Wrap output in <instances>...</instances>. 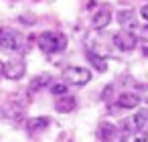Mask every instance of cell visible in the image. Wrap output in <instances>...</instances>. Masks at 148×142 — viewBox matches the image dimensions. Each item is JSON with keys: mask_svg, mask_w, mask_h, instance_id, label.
Returning a JSON list of instances; mask_svg holds the SVG:
<instances>
[{"mask_svg": "<svg viewBox=\"0 0 148 142\" xmlns=\"http://www.w3.org/2000/svg\"><path fill=\"white\" fill-rule=\"evenodd\" d=\"M112 41H114V45L120 51H132L136 47V35L134 33H128V31H118Z\"/></svg>", "mask_w": 148, "mask_h": 142, "instance_id": "cell-5", "label": "cell"}, {"mask_svg": "<svg viewBox=\"0 0 148 142\" xmlns=\"http://www.w3.org/2000/svg\"><path fill=\"white\" fill-rule=\"evenodd\" d=\"M4 116H6L8 120H18V118L23 116V108L16 106V104H6V106H4Z\"/></svg>", "mask_w": 148, "mask_h": 142, "instance_id": "cell-15", "label": "cell"}, {"mask_svg": "<svg viewBox=\"0 0 148 142\" xmlns=\"http://www.w3.org/2000/svg\"><path fill=\"white\" fill-rule=\"evenodd\" d=\"M49 124H51V120H49V118H45V116H39V118H33V120H29V124H27V130H29L31 134H37V132H43L45 128H49Z\"/></svg>", "mask_w": 148, "mask_h": 142, "instance_id": "cell-10", "label": "cell"}, {"mask_svg": "<svg viewBox=\"0 0 148 142\" xmlns=\"http://www.w3.org/2000/svg\"><path fill=\"white\" fill-rule=\"evenodd\" d=\"M87 59H89L91 67L97 69L99 73H103V71L108 69V63H106V57H103V55H97L95 51H87Z\"/></svg>", "mask_w": 148, "mask_h": 142, "instance_id": "cell-11", "label": "cell"}, {"mask_svg": "<svg viewBox=\"0 0 148 142\" xmlns=\"http://www.w3.org/2000/svg\"><path fill=\"white\" fill-rule=\"evenodd\" d=\"M118 23H120L122 31H128V33H132L134 29H138V19H136V14H134L132 10H128V8L118 12Z\"/></svg>", "mask_w": 148, "mask_h": 142, "instance_id": "cell-6", "label": "cell"}, {"mask_svg": "<svg viewBox=\"0 0 148 142\" xmlns=\"http://www.w3.org/2000/svg\"><path fill=\"white\" fill-rule=\"evenodd\" d=\"M116 126L114 124H108V122H103V124H99V140L101 142H108V140H114L116 138Z\"/></svg>", "mask_w": 148, "mask_h": 142, "instance_id": "cell-13", "label": "cell"}, {"mask_svg": "<svg viewBox=\"0 0 148 142\" xmlns=\"http://www.w3.org/2000/svg\"><path fill=\"white\" fill-rule=\"evenodd\" d=\"M110 23H112V12H110L108 8H99V10L93 12V16H91V27H93L95 31H103Z\"/></svg>", "mask_w": 148, "mask_h": 142, "instance_id": "cell-8", "label": "cell"}, {"mask_svg": "<svg viewBox=\"0 0 148 142\" xmlns=\"http://www.w3.org/2000/svg\"><path fill=\"white\" fill-rule=\"evenodd\" d=\"M37 43H39V49L43 53H49V55L61 53V51L67 49V37L63 33H57V31H45V33H41Z\"/></svg>", "mask_w": 148, "mask_h": 142, "instance_id": "cell-1", "label": "cell"}, {"mask_svg": "<svg viewBox=\"0 0 148 142\" xmlns=\"http://www.w3.org/2000/svg\"><path fill=\"white\" fill-rule=\"evenodd\" d=\"M2 71H4V63H2V61H0V73H2Z\"/></svg>", "mask_w": 148, "mask_h": 142, "instance_id": "cell-22", "label": "cell"}, {"mask_svg": "<svg viewBox=\"0 0 148 142\" xmlns=\"http://www.w3.org/2000/svg\"><path fill=\"white\" fill-rule=\"evenodd\" d=\"M140 39H142V41L148 45V25H144V27L140 29Z\"/></svg>", "mask_w": 148, "mask_h": 142, "instance_id": "cell-18", "label": "cell"}, {"mask_svg": "<svg viewBox=\"0 0 148 142\" xmlns=\"http://www.w3.org/2000/svg\"><path fill=\"white\" fill-rule=\"evenodd\" d=\"M138 104H140V95L136 91H124L116 99V106L122 108V110H134Z\"/></svg>", "mask_w": 148, "mask_h": 142, "instance_id": "cell-7", "label": "cell"}, {"mask_svg": "<svg viewBox=\"0 0 148 142\" xmlns=\"http://www.w3.org/2000/svg\"><path fill=\"white\" fill-rule=\"evenodd\" d=\"M122 142H146V132H140V130L128 132L122 136Z\"/></svg>", "mask_w": 148, "mask_h": 142, "instance_id": "cell-16", "label": "cell"}, {"mask_svg": "<svg viewBox=\"0 0 148 142\" xmlns=\"http://www.w3.org/2000/svg\"><path fill=\"white\" fill-rule=\"evenodd\" d=\"M0 47L6 51H23V35L14 29H0Z\"/></svg>", "mask_w": 148, "mask_h": 142, "instance_id": "cell-2", "label": "cell"}, {"mask_svg": "<svg viewBox=\"0 0 148 142\" xmlns=\"http://www.w3.org/2000/svg\"><path fill=\"white\" fill-rule=\"evenodd\" d=\"M132 120H134V124H136V128H138L140 132L148 130V110H140Z\"/></svg>", "mask_w": 148, "mask_h": 142, "instance_id": "cell-14", "label": "cell"}, {"mask_svg": "<svg viewBox=\"0 0 148 142\" xmlns=\"http://www.w3.org/2000/svg\"><path fill=\"white\" fill-rule=\"evenodd\" d=\"M144 55L148 57V45H144Z\"/></svg>", "mask_w": 148, "mask_h": 142, "instance_id": "cell-21", "label": "cell"}, {"mask_svg": "<svg viewBox=\"0 0 148 142\" xmlns=\"http://www.w3.org/2000/svg\"><path fill=\"white\" fill-rule=\"evenodd\" d=\"M51 85V75L49 73H41V75H37L33 81H31V91H39V89H43V87H49Z\"/></svg>", "mask_w": 148, "mask_h": 142, "instance_id": "cell-12", "label": "cell"}, {"mask_svg": "<svg viewBox=\"0 0 148 142\" xmlns=\"http://www.w3.org/2000/svg\"><path fill=\"white\" fill-rule=\"evenodd\" d=\"M25 73H27V63H25L21 57H14V59H10V61L4 63V71H2V75H4L6 79L18 81V79L25 77Z\"/></svg>", "mask_w": 148, "mask_h": 142, "instance_id": "cell-4", "label": "cell"}, {"mask_svg": "<svg viewBox=\"0 0 148 142\" xmlns=\"http://www.w3.org/2000/svg\"><path fill=\"white\" fill-rule=\"evenodd\" d=\"M63 77H65V83L69 85H85L91 79V71L85 67H67L63 71Z\"/></svg>", "mask_w": 148, "mask_h": 142, "instance_id": "cell-3", "label": "cell"}, {"mask_svg": "<svg viewBox=\"0 0 148 142\" xmlns=\"http://www.w3.org/2000/svg\"><path fill=\"white\" fill-rule=\"evenodd\" d=\"M75 108H77V102H75V97H71V95H63V97H59V99L55 102V110H57L59 114H71Z\"/></svg>", "mask_w": 148, "mask_h": 142, "instance_id": "cell-9", "label": "cell"}, {"mask_svg": "<svg viewBox=\"0 0 148 142\" xmlns=\"http://www.w3.org/2000/svg\"><path fill=\"white\" fill-rule=\"evenodd\" d=\"M140 14H142V19H144V21H148V4H144V6H142Z\"/></svg>", "mask_w": 148, "mask_h": 142, "instance_id": "cell-19", "label": "cell"}, {"mask_svg": "<svg viewBox=\"0 0 148 142\" xmlns=\"http://www.w3.org/2000/svg\"><path fill=\"white\" fill-rule=\"evenodd\" d=\"M51 93L63 97V95H67V85H65V83H53V85H51Z\"/></svg>", "mask_w": 148, "mask_h": 142, "instance_id": "cell-17", "label": "cell"}, {"mask_svg": "<svg viewBox=\"0 0 148 142\" xmlns=\"http://www.w3.org/2000/svg\"><path fill=\"white\" fill-rule=\"evenodd\" d=\"M140 99H144V102L148 104V85L144 87V91H142V95H140Z\"/></svg>", "mask_w": 148, "mask_h": 142, "instance_id": "cell-20", "label": "cell"}]
</instances>
